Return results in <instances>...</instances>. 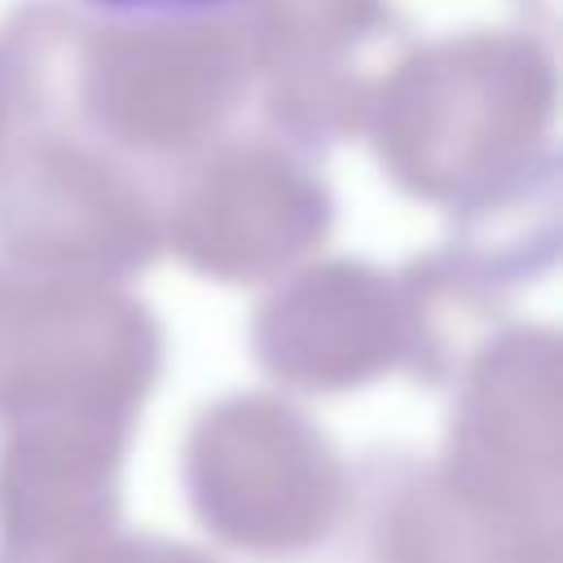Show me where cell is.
Returning a JSON list of instances; mask_svg holds the SVG:
<instances>
[{"mask_svg": "<svg viewBox=\"0 0 563 563\" xmlns=\"http://www.w3.org/2000/svg\"><path fill=\"white\" fill-rule=\"evenodd\" d=\"M119 13H189V9H211V4H229V0H92Z\"/></svg>", "mask_w": 563, "mask_h": 563, "instance_id": "6da1fadb", "label": "cell"}]
</instances>
